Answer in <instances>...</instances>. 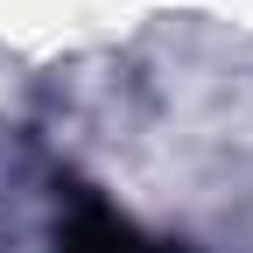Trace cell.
Wrapping results in <instances>:
<instances>
[{"label": "cell", "mask_w": 253, "mask_h": 253, "mask_svg": "<svg viewBox=\"0 0 253 253\" xmlns=\"http://www.w3.org/2000/svg\"><path fill=\"white\" fill-rule=\"evenodd\" d=\"M71 253H148V246H134V239L120 232V225H106V218H99V225H91V232H84Z\"/></svg>", "instance_id": "cell-1"}]
</instances>
